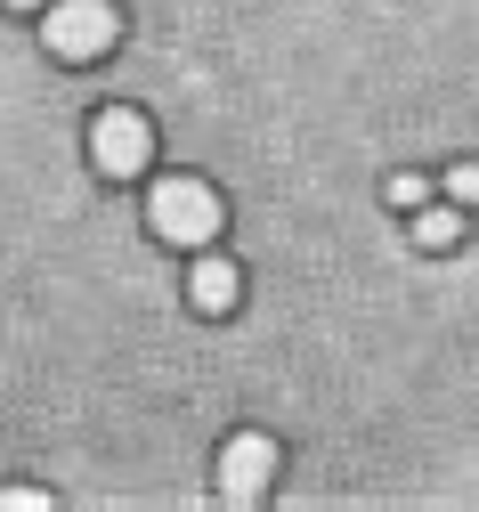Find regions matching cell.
Here are the masks:
<instances>
[{
	"mask_svg": "<svg viewBox=\"0 0 479 512\" xmlns=\"http://www.w3.org/2000/svg\"><path fill=\"white\" fill-rule=\"evenodd\" d=\"M147 228H155V244L203 252V244H220V228H228V204H220V187H212V179L163 171V179L147 187Z\"/></svg>",
	"mask_w": 479,
	"mask_h": 512,
	"instance_id": "obj_1",
	"label": "cell"
},
{
	"mask_svg": "<svg viewBox=\"0 0 479 512\" xmlns=\"http://www.w3.org/2000/svg\"><path fill=\"white\" fill-rule=\"evenodd\" d=\"M122 41V9L114 0H49L41 9V49L65 57V66H90Z\"/></svg>",
	"mask_w": 479,
	"mask_h": 512,
	"instance_id": "obj_2",
	"label": "cell"
},
{
	"mask_svg": "<svg viewBox=\"0 0 479 512\" xmlns=\"http://www.w3.org/2000/svg\"><path fill=\"white\" fill-rule=\"evenodd\" d=\"M90 163H98V179H139V171L155 163V122H147L139 106L90 114Z\"/></svg>",
	"mask_w": 479,
	"mask_h": 512,
	"instance_id": "obj_3",
	"label": "cell"
},
{
	"mask_svg": "<svg viewBox=\"0 0 479 512\" xmlns=\"http://www.w3.org/2000/svg\"><path fill=\"white\" fill-rule=\"evenodd\" d=\"M277 472H285V447L268 431H236L220 447V464H212V488H220V504H260Z\"/></svg>",
	"mask_w": 479,
	"mask_h": 512,
	"instance_id": "obj_4",
	"label": "cell"
},
{
	"mask_svg": "<svg viewBox=\"0 0 479 512\" xmlns=\"http://www.w3.org/2000/svg\"><path fill=\"white\" fill-rule=\"evenodd\" d=\"M236 301H244V269L228 261V252L203 244L195 261H187V309L195 317H236Z\"/></svg>",
	"mask_w": 479,
	"mask_h": 512,
	"instance_id": "obj_5",
	"label": "cell"
},
{
	"mask_svg": "<svg viewBox=\"0 0 479 512\" xmlns=\"http://www.w3.org/2000/svg\"><path fill=\"white\" fill-rule=\"evenodd\" d=\"M463 220H471L463 204H415V220H406V228H415L423 252H455V244H463Z\"/></svg>",
	"mask_w": 479,
	"mask_h": 512,
	"instance_id": "obj_6",
	"label": "cell"
},
{
	"mask_svg": "<svg viewBox=\"0 0 479 512\" xmlns=\"http://www.w3.org/2000/svg\"><path fill=\"white\" fill-rule=\"evenodd\" d=\"M382 196L398 204V212H415V204H431V187H423V171H390V187Z\"/></svg>",
	"mask_w": 479,
	"mask_h": 512,
	"instance_id": "obj_7",
	"label": "cell"
},
{
	"mask_svg": "<svg viewBox=\"0 0 479 512\" xmlns=\"http://www.w3.org/2000/svg\"><path fill=\"white\" fill-rule=\"evenodd\" d=\"M447 204L479 212V163H455V171H447Z\"/></svg>",
	"mask_w": 479,
	"mask_h": 512,
	"instance_id": "obj_8",
	"label": "cell"
},
{
	"mask_svg": "<svg viewBox=\"0 0 479 512\" xmlns=\"http://www.w3.org/2000/svg\"><path fill=\"white\" fill-rule=\"evenodd\" d=\"M0 512H49L41 488H0Z\"/></svg>",
	"mask_w": 479,
	"mask_h": 512,
	"instance_id": "obj_9",
	"label": "cell"
},
{
	"mask_svg": "<svg viewBox=\"0 0 479 512\" xmlns=\"http://www.w3.org/2000/svg\"><path fill=\"white\" fill-rule=\"evenodd\" d=\"M9 9H17V17H41V9H49V0H9Z\"/></svg>",
	"mask_w": 479,
	"mask_h": 512,
	"instance_id": "obj_10",
	"label": "cell"
}]
</instances>
